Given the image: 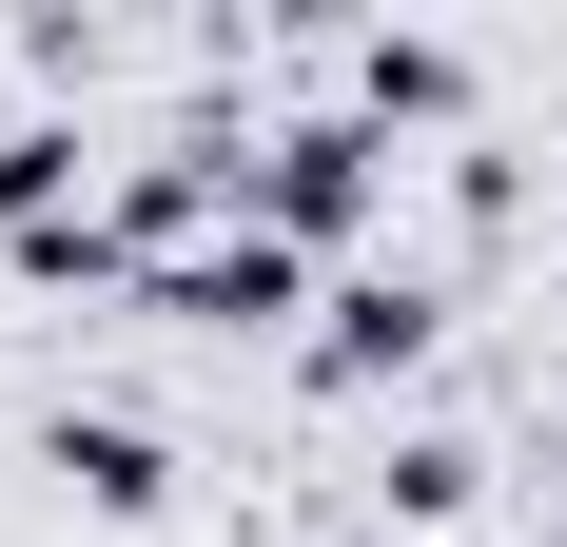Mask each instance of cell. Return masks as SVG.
<instances>
[{
  "instance_id": "obj_3",
  "label": "cell",
  "mask_w": 567,
  "mask_h": 547,
  "mask_svg": "<svg viewBox=\"0 0 567 547\" xmlns=\"http://www.w3.org/2000/svg\"><path fill=\"white\" fill-rule=\"evenodd\" d=\"M411 352H431V274H352L313 372H333V391H372V372H411Z\"/></svg>"
},
{
  "instance_id": "obj_2",
  "label": "cell",
  "mask_w": 567,
  "mask_h": 547,
  "mask_svg": "<svg viewBox=\"0 0 567 547\" xmlns=\"http://www.w3.org/2000/svg\"><path fill=\"white\" fill-rule=\"evenodd\" d=\"M293 274H313L293 235H255V216H235V235H176V255H137V293H157V313H196V332H275V313H293Z\"/></svg>"
},
{
  "instance_id": "obj_4",
  "label": "cell",
  "mask_w": 567,
  "mask_h": 547,
  "mask_svg": "<svg viewBox=\"0 0 567 547\" xmlns=\"http://www.w3.org/2000/svg\"><path fill=\"white\" fill-rule=\"evenodd\" d=\"M59 469H79L99 508H157V489H176V450H157V431H117V411H59Z\"/></svg>"
},
{
  "instance_id": "obj_1",
  "label": "cell",
  "mask_w": 567,
  "mask_h": 547,
  "mask_svg": "<svg viewBox=\"0 0 567 547\" xmlns=\"http://www.w3.org/2000/svg\"><path fill=\"white\" fill-rule=\"evenodd\" d=\"M372 176H392V137H372V117H293V137H255V235H293V255H313V235L372 216Z\"/></svg>"
}]
</instances>
